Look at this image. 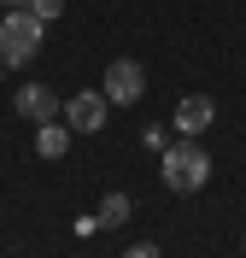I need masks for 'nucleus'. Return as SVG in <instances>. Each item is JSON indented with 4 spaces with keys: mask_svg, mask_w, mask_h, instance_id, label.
<instances>
[{
    "mask_svg": "<svg viewBox=\"0 0 246 258\" xmlns=\"http://www.w3.org/2000/svg\"><path fill=\"white\" fill-rule=\"evenodd\" d=\"M35 153L41 159H65L70 153V123H59V117L53 123H35Z\"/></svg>",
    "mask_w": 246,
    "mask_h": 258,
    "instance_id": "0eeeda50",
    "label": "nucleus"
},
{
    "mask_svg": "<svg viewBox=\"0 0 246 258\" xmlns=\"http://www.w3.org/2000/svg\"><path fill=\"white\" fill-rule=\"evenodd\" d=\"M47 41V24L30 12V6H18V12L0 18V64H30Z\"/></svg>",
    "mask_w": 246,
    "mask_h": 258,
    "instance_id": "f03ea898",
    "label": "nucleus"
},
{
    "mask_svg": "<svg viewBox=\"0 0 246 258\" xmlns=\"http://www.w3.org/2000/svg\"><path fill=\"white\" fill-rule=\"evenodd\" d=\"M94 217H100V229H117V223H123V217H129V194H106V200H100V211H94Z\"/></svg>",
    "mask_w": 246,
    "mask_h": 258,
    "instance_id": "6e6552de",
    "label": "nucleus"
},
{
    "mask_svg": "<svg viewBox=\"0 0 246 258\" xmlns=\"http://www.w3.org/2000/svg\"><path fill=\"white\" fill-rule=\"evenodd\" d=\"M164 188L170 194H199L205 182H211V153L199 147V135H188V141H176L170 153H164Z\"/></svg>",
    "mask_w": 246,
    "mask_h": 258,
    "instance_id": "f257e3e1",
    "label": "nucleus"
},
{
    "mask_svg": "<svg viewBox=\"0 0 246 258\" xmlns=\"http://www.w3.org/2000/svg\"><path fill=\"white\" fill-rule=\"evenodd\" d=\"M123 258H158V246H152V241H141V246H129Z\"/></svg>",
    "mask_w": 246,
    "mask_h": 258,
    "instance_id": "9d476101",
    "label": "nucleus"
},
{
    "mask_svg": "<svg viewBox=\"0 0 246 258\" xmlns=\"http://www.w3.org/2000/svg\"><path fill=\"white\" fill-rule=\"evenodd\" d=\"M211 123H217V106L205 94H182L176 100V129H182V135H205Z\"/></svg>",
    "mask_w": 246,
    "mask_h": 258,
    "instance_id": "423d86ee",
    "label": "nucleus"
},
{
    "mask_svg": "<svg viewBox=\"0 0 246 258\" xmlns=\"http://www.w3.org/2000/svg\"><path fill=\"white\" fill-rule=\"evenodd\" d=\"M0 6H6V12H18V6H30V0H0Z\"/></svg>",
    "mask_w": 246,
    "mask_h": 258,
    "instance_id": "9b49d317",
    "label": "nucleus"
},
{
    "mask_svg": "<svg viewBox=\"0 0 246 258\" xmlns=\"http://www.w3.org/2000/svg\"><path fill=\"white\" fill-rule=\"evenodd\" d=\"M18 117L24 123H53L59 117V94H53L47 82H24L18 88Z\"/></svg>",
    "mask_w": 246,
    "mask_h": 258,
    "instance_id": "39448f33",
    "label": "nucleus"
},
{
    "mask_svg": "<svg viewBox=\"0 0 246 258\" xmlns=\"http://www.w3.org/2000/svg\"><path fill=\"white\" fill-rule=\"evenodd\" d=\"M30 12L41 18V24H53V18H65V0H30Z\"/></svg>",
    "mask_w": 246,
    "mask_h": 258,
    "instance_id": "1a4fd4ad",
    "label": "nucleus"
},
{
    "mask_svg": "<svg viewBox=\"0 0 246 258\" xmlns=\"http://www.w3.org/2000/svg\"><path fill=\"white\" fill-rule=\"evenodd\" d=\"M0 71H6V64H0Z\"/></svg>",
    "mask_w": 246,
    "mask_h": 258,
    "instance_id": "f8f14e48",
    "label": "nucleus"
},
{
    "mask_svg": "<svg viewBox=\"0 0 246 258\" xmlns=\"http://www.w3.org/2000/svg\"><path fill=\"white\" fill-rule=\"evenodd\" d=\"M106 112H112V100L100 94V88H82L76 100H65V123H70V135H94V129H106Z\"/></svg>",
    "mask_w": 246,
    "mask_h": 258,
    "instance_id": "20e7f679",
    "label": "nucleus"
},
{
    "mask_svg": "<svg viewBox=\"0 0 246 258\" xmlns=\"http://www.w3.org/2000/svg\"><path fill=\"white\" fill-rule=\"evenodd\" d=\"M100 94L112 100V106H135V100L147 94V71H141V59H112V64H106Z\"/></svg>",
    "mask_w": 246,
    "mask_h": 258,
    "instance_id": "7ed1b4c3",
    "label": "nucleus"
}]
</instances>
